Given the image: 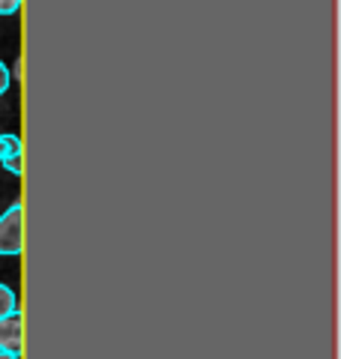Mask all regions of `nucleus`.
<instances>
[{
    "mask_svg": "<svg viewBox=\"0 0 341 359\" xmlns=\"http://www.w3.org/2000/svg\"><path fill=\"white\" fill-rule=\"evenodd\" d=\"M25 252V219H21V204H13L0 216V255L18 257Z\"/></svg>",
    "mask_w": 341,
    "mask_h": 359,
    "instance_id": "obj_1",
    "label": "nucleus"
},
{
    "mask_svg": "<svg viewBox=\"0 0 341 359\" xmlns=\"http://www.w3.org/2000/svg\"><path fill=\"white\" fill-rule=\"evenodd\" d=\"M21 341H25V320H21V311L15 309L0 318V351L21 353Z\"/></svg>",
    "mask_w": 341,
    "mask_h": 359,
    "instance_id": "obj_2",
    "label": "nucleus"
},
{
    "mask_svg": "<svg viewBox=\"0 0 341 359\" xmlns=\"http://www.w3.org/2000/svg\"><path fill=\"white\" fill-rule=\"evenodd\" d=\"M18 309V297H15V290H9L6 285H0V318L9 311H15Z\"/></svg>",
    "mask_w": 341,
    "mask_h": 359,
    "instance_id": "obj_3",
    "label": "nucleus"
},
{
    "mask_svg": "<svg viewBox=\"0 0 341 359\" xmlns=\"http://www.w3.org/2000/svg\"><path fill=\"white\" fill-rule=\"evenodd\" d=\"M0 165H4L9 174L18 177L21 174V150H6V156H4V162H0Z\"/></svg>",
    "mask_w": 341,
    "mask_h": 359,
    "instance_id": "obj_4",
    "label": "nucleus"
},
{
    "mask_svg": "<svg viewBox=\"0 0 341 359\" xmlns=\"http://www.w3.org/2000/svg\"><path fill=\"white\" fill-rule=\"evenodd\" d=\"M9 87H13V72H9V69H6V63L0 60V96H4Z\"/></svg>",
    "mask_w": 341,
    "mask_h": 359,
    "instance_id": "obj_5",
    "label": "nucleus"
},
{
    "mask_svg": "<svg viewBox=\"0 0 341 359\" xmlns=\"http://www.w3.org/2000/svg\"><path fill=\"white\" fill-rule=\"evenodd\" d=\"M21 9V0H0V18L4 15H15Z\"/></svg>",
    "mask_w": 341,
    "mask_h": 359,
    "instance_id": "obj_6",
    "label": "nucleus"
},
{
    "mask_svg": "<svg viewBox=\"0 0 341 359\" xmlns=\"http://www.w3.org/2000/svg\"><path fill=\"white\" fill-rule=\"evenodd\" d=\"M4 141H6L9 150H21V138H18V135H4Z\"/></svg>",
    "mask_w": 341,
    "mask_h": 359,
    "instance_id": "obj_7",
    "label": "nucleus"
},
{
    "mask_svg": "<svg viewBox=\"0 0 341 359\" xmlns=\"http://www.w3.org/2000/svg\"><path fill=\"white\" fill-rule=\"evenodd\" d=\"M0 359H21V353H13V351H0Z\"/></svg>",
    "mask_w": 341,
    "mask_h": 359,
    "instance_id": "obj_8",
    "label": "nucleus"
},
{
    "mask_svg": "<svg viewBox=\"0 0 341 359\" xmlns=\"http://www.w3.org/2000/svg\"><path fill=\"white\" fill-rule=\"evenodd\" d=\"M6 150H9V147H6V141H4V135H0V162H4V156H6Z\"/></svg>",
    "mask_w": 341,
    "mask_h": 359,
    "instance_id": "obj_9",
    "label": "nucleus"
}]
</instances>
